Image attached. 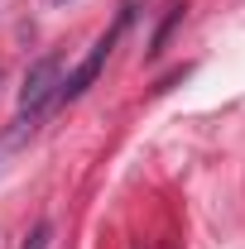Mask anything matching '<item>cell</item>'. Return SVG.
<instances>
[{"mask_svg": "<svg viewBox=\"0 0 245 249\" xmlns=\"http://www.w3.org/2000/svg\"><path fill=\"white\" fill-rule=\"evenodd\" d=\"M53 5H62V0H53Z\"/></svg>", "mask_w": 245, "mask_h": 249, "instance_id": "4", "label": "cell"}, {"mask_svg": "<svg viewBox=\"0 0 245 249\" xmlns=\"http://www.w3.org/2000/svg\"><path fill=\"white\" fill-rule=\"evenodd\" d=\"M48 240H53V225L43 220V225H34V235H29V245H24V249H48Z\"/></svg>", "mask_w": 245, "mask_h": 249, "instance_id": "3", "label": "cell"}, {"mask_svg": "<svg viewBox=\"0 0 245 249\" xmlns=\"http://www.w3.org/2000/svg\"><path fill=\"white\" fill-rule=\"evenodd\" d=\"M125 24H130V5L121 10V19H116V24H111V29H106V34L92 43V53H87V58H82V62H77V67H72V72L58 82V96H53V101H77V96H82V91L96 82V77H101V67H106V58H111V48L121 43Z\"/></svg>", "mask_w": 245, "mask_h": 249, "instance_id": "1", "label": "cell"}, {"mask_svg": "<svg viewBox=\"0 0 245 249\" xmlns=\"http://www.w3.org/2000/svg\"><path fill=\"white\" fill-rule=\"evenodd\" d=\"M58 72H62V58H58V53L39 58L29 72H24V87H20V124L34 120V115H39V110L58 96V82H62Z\"/></svg>", "mask_w": 245, "mask_h": 249, "instance_id": "2", "label": "cell"}]
</instances>
